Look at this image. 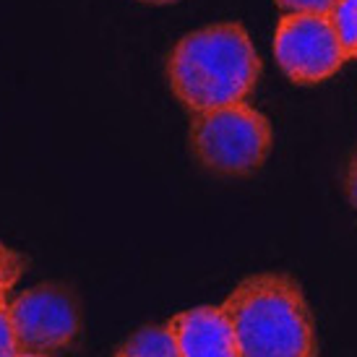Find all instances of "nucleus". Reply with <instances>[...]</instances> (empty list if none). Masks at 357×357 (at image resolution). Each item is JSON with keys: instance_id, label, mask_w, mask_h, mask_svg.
Instances as JSON below:
<instances>
[{"instance_id": "1", "label": "nucleus", "mask_w": 357, "mask_h": 357, "mask_svg": "<svg viewBox=\"0 0 357 357\" xmlns=\"http://www.w3.org/2000/svg\"><path fill=\"white\" fill-rule=\"evenodd\" d=\"M261 76L248 29L235 21L208 24L185 34L167 60V81L178 102L190 112L245 102Z\"/></svg>"}, {"instance_id": "2", "label": "nucleus", "mask_w": 357, "mask_h": 357, "mask_svg": "<svg viewBox=\"0 0 357 357\" xmlns=\"http://www.w3.org/2000/svg\"><path fill=\"white\" fill-rule=\"evenodd\" d=\"M222 307L243 357H318L316 321L289 274L264 271L245 277Z\"/></svg>"}, {"instance_id": "3", "label": "nucleus", "mask_w": 357, "mask_h": 357, "mask_svg": "<svg viewBox=\"0 0 357 357\" xmlns=\"http://www.w3.org/2000/svg\"><path fill=\"white\" fill-rule=\"evenodd\" d=\"M188 146L201 167L222 178H245L264 167L274 146V130L248 102L193 112Z\"/></svg>"}, {"instance_id": "4", "label": "nucleus", "mask_w": 357, "mask_h": 357, "mask_svg": "<svg viewBox=\"0 0 357 357\" xmlns=\"http://www.w3.org/2000/svg\"><path fill=\"white\" fill-rule=\"evenodd\" d=\"M21 352L58 355L76 344L81 334V303L66 282H42L24 289L6 305Z\"/></svg>"}, {"instance_id": "5", "label": "nucleus", "mask_w": 357, "mask_h": 357, "mask_svg": "<svg viewBox=\"0 0 357 357\" xmlns=\"http://www.w3.org/2000/svg\"><path fill=\"white\" fill-rule=\"evenodd\" d=\"M274 58L300 86L331 79L349 60L328 13H284L274 34Z\"/></svg>"}, {"instance_id": "6", "label": "nucleus", "mask_w": 357, "mask_h": 357, "mask_svg": "<svg viewBox=\"0 0 357 357\" xmlns=\"http://www.w3.org/2000/svg\"><path fill=\"white\" fill-rule=\"evenodd\" d=\"M180 357H243L235 328L222 305H199L167 321Z\"/></svg>"}, {"instance_id": "7", "label": "nucleus", "mask_w": 357, "mask_h": 357, "mask_svg": "<svg viewBox=\"0 0 357 357\" xmlns=\"http://www.w3.org/2000/svg\"><path fill=\"white\" fill-rule=\"evenodd\" d=\"M112 357H180V349L167 324H151L123 339Z\"/></svg>"}, {"instance_id": "8", "label": "nucleus", "mask_w": 357, "mask_h": 357, "mask_svg": "<svg viewBox=\"0 0 357 357\" xmlns=\"http://www.w3.org/2000/svg\"><path fill=\"white\" fill-rule=\"evenodd\" d=\"M328 19L337 29V37L347 58H357V0H337L328 10Z\"/></svg>"}, {"instance_id": "9", "label": "nucleus", "mask_w": 357, "mask_h": 357, "mask_svg": "<svg viewBox=\"0 0 357 357\" xmlns=\"http://www.w3.org/2000/svg\"><path fill=\"white\" fill-rule=\"evenodd\" d=\"M24 271H26V258L21 256L19 250L0 243V307L10 303V292L24 277Z\"/></svg>"}, {"instance_id": "10", "label": "nucleus", "mask_w": 357, "mask_h": 357, "mask_svg": "<svg viewBox=\"0 0 357 357\" xmlns=\"http://www.w3.org/2000/svg\"><path fill=\"white\" fill-rule=\"evenodd\" d=\"M284 13H328L337 0H274Z\"/></svg>"}, {"instance_id": "11", "label": "nucleus", "mask_w": 357, "mask_h": 357, "mask_svg": "<svg viewBox=\"0 0 357 357\" xmlns=\"http://www.w3.org/2000/svg\"><path fill=\"white\" fill-rule=\"evenodd\" d=\"M16 352H19V347H16L8 313H6V307H0V357H13Z\"/></svg>"}, {"instance_id": "12", "label": "nucleus", "mask_w": 357, "mask_h": 357, "mask_svg": "<svg viewBox=\"0 0 357 357\" xmlns=\"http://www.w3.org/2000/svg\"><path fill=\"white\" fill-rule=\"evenodd\" d=\"M344 193H347L349 206L357 211V149L347 162V172H344Z\"/></svg>"}, {"instance_id": "13", "label": "nucleus", "mask_w": 357, "mask_h": 357, "mask_svg": "<svg viewBox=\"0 0 357 357\" xmlns=\"http://www.w3.org/2000/svg\"><path fill=\"white\" fill-rule=\"evenodd\" d=\"M139 3H146V6H172L178 0H139Z\"/></svg>"}, {"instance_id": "14", "label": "nucleus", "mask_w": 357, "mask_h": 357, "mask_svg": "<svg viewBox=\"0 0 357 357\" xmlns=\"http://www.w3.org/2000/svg\"><path fill=\"white\" fill-rule=\"evenodd\" d=\"M13 357H52V355H42V352H21V349H19Z\"/></svg>"}]
</instances>
